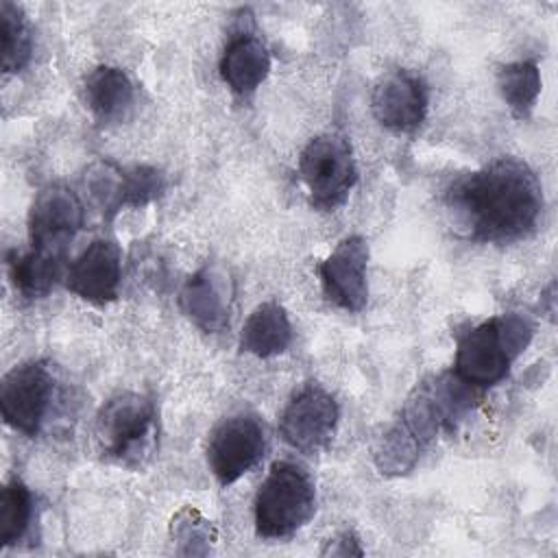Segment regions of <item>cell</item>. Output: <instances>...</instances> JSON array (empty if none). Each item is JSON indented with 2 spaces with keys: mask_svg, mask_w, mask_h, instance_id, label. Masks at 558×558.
Returning <instances> with one entry per match:
<instances>
[{
  "mask_svg": "<svg viewBox=\"0 0 558 558\" xmlns=\"http://www.w3.org/2000/svg\"><path fill=\"white\" fill-rule=\"evenodd\" d=\"M122 281V251L109 238L92 240L85 251L68 266L65 288L78 299L107 305L118 299Z\"/></svg>",
  "mask_w": 558,
  "mask_h": 558,
  "instance_id": "obj_13",
  "label": "cell"
},
{
  "mask_svg": "<svg viewBox=\"0 0 558 558\" xmlns=\"http://www.w3.org/2000/svg\"><path fill=\"white\" fill-rule=\"evenodd\" d=\"M85 209L74 190L61 183L41 187L28 209L31 246L68 253V244L83 229Z\"/></svg>",
  "mask_w": 558,
  "mask_h": 558,
  "instance_id": "obj_11",
  "label": "cell"
},
{
  "mask_svg": "<svg viewBox=\"0 0 558 558\" xmlns=\"http://www.w3.org/2000/svg\"><path fill=\"white\" fill-rule=\"evenodd\" d=\"M299 174L316 209L342 207L357 181V166L351 142L340 131L312 137L299 155Z\"/></svg>",
  "mask_w": 558,
  "mask_h": 558,
  "instance_id": "obj_5",
  "label": "cell"
},
{
  "mask_svg": "<svg viewBox=\"0 0 558 558\" xmlns=\"http://www.w3.org/2000/svg\"><path fill=\"white\" fill-rule=\"evenodd\" d=\"M181 314L205 333H218L229 327L231 288L229 277L211 264L201 266L185 279L177 296Z\"/></svg>",
  "mask_w": 558,
  "mask_h": 558,
  "instance_id": "obj_14",
  "label": "cell"
},
{
  "mask_svg": "<svg viewBox=\"0 0 558 558\" xmlns=\"http://www.w3.org/2000/svg\"><path fill=\"white\" fill-rule=\"evenodd\" d=\"M338 418L340 408L333 395L318 384H307L283 408L279 434L294 451L318 453L331 442Z\"/></svg>",
  "mask_w": 558,
  "mask_h": 558,
  "instance_id": "obj_9",
  "label": "cell"
},
{
  "mask_svg": "<svg viewBox=\"0 0 558 558\" xmlns=\"http://www.w3.org/2000/svg\"><path fill=\"white\" fill-rule=\"evenodd\" d=\"M94 445L109 464L146 469L159 447V414L153 397L124 390L107 399L94 418Z\"/></svg>",
  "mask_w": 558,
  "mask_h": 558,
  "instance_id": "obj_2",
  "label": "cell"
},
{
  "mask_svg": "<svg viewBox=\"0 0 558 558\" xmlns=\"http://www.w3.org/2000/svg\"><path fill=\"white\" fill-rule=\"evenodd\" d=\"M445 207L462 238L512 244L536 231L545 198L530 163L506 155L458 177L445 190Z\"/></svg>",
  "mask_w": 558,
  "mask_h": 558,
  "instance_id": "obj_1",
  "label": "cell"
},
{
  "mask_svg": "<svg viewBox=\"0 0 558 558\" xmlns=\"http://www.w3.org/2000/svg\"><path fill=\"white\" fill-rule=\"evenodd\" d=\"M316 514V484L290 460L272 462L255 495V532L268 541L294 536Z\"/></svg>",
  "mask_w": 558,
  "mask_h": 558,
  "instance_id": "obj_4",
  "label": "cell"
},
{
  "mask_svg": "<svg viewBox=\"0 0 558 558\" xmlns=\"http://www.w3.org/2000/svg\"><path fill=\"white\" fill-rule=\"evenodd\" d=\"M427 105V83L410 70H390L381 74L371 92L373 118L397 135L416 133L425 122Z\"/></svg>",
  "mask_w": 558,
  "mask_h": 558,
  "instance_id": "obj_10",
  "label": "cell"
},
{
  "mask_svg": "<svg viewBox=\"0 0 558 558\" xmlns=\"http://www.w3.org/2000/svg\"><path fill=\"white\" fill-rule=\"evenodd\" d=\"M323 556H362L364 549L360 547V538L351 532H338L333 538H329L320 551Z\"/></svg>",
  "mask_w": 558,
  "mask_h": 558,
  "instance_id": "obj_25",
  "label": "cell"
},
{
  "mask_svg": "<svg viewBox=\"0 0 558 558\" xmlns=\"http://www.w3.org/2000/svg\"><path fill=\"white\" fill-rule=\"evenodd\" d=\"M532 336L534 325L527 316L517 312L493 316L458 340L453 375L480 392L493 388L506 379Z\"/></svg>",
  "mask_w": 558,
  "mask_h": 558,
  "instance_id": "obj_3",
  "label": "cell"
},
{
  "mask_svg": "<svg viewBox=\"0 0 558 558\" xmlns=\"http://www.w3.org/2000/svg\"><path fill=\"white\" fill-rule=\"evenodd\" d=\"M9 279L24 299L46 296L61 279H65V253L31 246L26 253H7Z\"/></svg>",
  "mask_w": 558,
  "mask_h": 558,
  "instance_id": "obj_17",
  "label": "cell"
},
{
  "mask_svg": "<svg viewBox=\"0 0 558 558\" xmlns=\"http://www.w3.org/2000/svg\"><path fill=\"white\" fill-rule=\"evenodd\" d=\"M0 37H2V72H22L33 57V31L22 7L4 0L0 4Z\"/></svg>",
  "mask_w": 558,
  "mask_h": 558,
  "instance_id": "obj_20",
  "label": "cell"
},
{
  "mask_svg": "<svg viewBox=\"0 0 558 558\" xmlns=\"http://www.w3.org/2000/svg\"><path fill=\"white\" fill-rule=\"evenodd\" d=\"M57 399V377L44 360L13 366L0 381V410L4 423L35 438L41 434Z\"/></svg>",
  "mask_w": 558,
  "mask_h": 558,
  "instance_id": "obj_7",
  "label": "cell"
},
{
  "mask_svg": "<svg viewBox=\"0 0 558 558\" xmlns=\"http://www.w3.org/2000/svg\"><path fill=\"white\" fill-rule=\"evenodd\" d=\"M480 390L466 386L451 373L423 379L408 397L399 423L410 436L427 447L440 432H453L464 414L473 408Z\"/></svg>",
  "mask_w": 558,
  "mask_h": 558,
  "instance_id": "obj_6",
  "label": "cell"
},
{
  "mask_svg": "<svg viewBox=\"0 0 558 558\" xmlns=\"http://www.w3.org/2000/svg\"><path fill=\"white\" fill-rule=\"evenodd\" d=\"M222 81L238 96L253 94L270 72V52L253 33H238L225 46L218 63Z\"/></svg>",
  "mask_w": 558,
  "mask_h": 558,
  "instance_id": "obj_16",
  "label": "cell"
},
{
  "mask_svg": "<svg viewBox=\"0 0 558 558\" xmlns=\"http://www.w3.org/2000/svg\"><path fill=\"white\" fill-rule=\"evenodd\" d=\"M168 187L166 174L155 166H133L124 168L122 185V205L124 207H144L163 196Z\"/></svg>",
  "mask_w": 558,
  "mask_h": 558,
  "instance_id": "obj_24",
  "label": "cell"
},
{
  "mask_svg": "<svg viewBox=\"0 0 558 558\" xmlns=\"http://www.w3.org/2000/svg\"><path fill=\"white\" fill-rule=\"evenodd\" d=\"M170 541L181 556H205L216 543V527L196 508L183 506L170 521Z\"/></svg>",
  "mask_w": 558,
  "mask_h": 558,
  "instance_id": "obj_22",
  "label": "cell"
},
{
  "mask_svg": "<svg viewBox=\"0 0 558 558\" xmlns=\"http://www.w3.org/2000/svg\"><path fill=\"white\" fill-rule=\"evenodd\" d=\"M421 456V445L397 421L379 440L375 449V464L381 475H403L414 469Z\"/></svg>",
  "mask_w": 558,
  "mask_h": 558,
  "instance_id": "obj_23",
  "label": "cell"
},
{
  "mask_svg": "<svg viewBox=\"0 0 558 558\" xmlns=\"http://www.w3.org/2000/svg\"><path fill=\"white\" fill-rule=\"evenodd\" d=\"M541 70L538 63L532 59L512 61L506 65H499L497 70V89L510 109L512 118L527 120L536 107V100L541 96Z\"/></svg>",
  "mask_w": 558,
  "mask_h": 558,
  "instance_id": "obj_19",
  "label": "cell"
},
{
  "mask_svg": "<svg viewBox=\"0 0 558 558\" xmlns=\"http://www.w3.org/2000/svg\"><path fill=\"white\" fill-rule=\"evenodd\" d=\"M83 98L98 124H116L131 113L135 105V85L122 68L98 65L85 76Z\"/></svg>",
  "mask_w": 558,
  "mask_h": 558,
  "instance_id": "obj_15",
  "label": "cell"
},
{
  "mask_svg": "<svg viewBox=\"0 0 558 558\" xmlns=\"http://www.w3.org/2000/svg\"><path fill=\"white\" fill-rule=\"evenodd\" d=\"M368 242L362 235H349L336 244L318 266L325 299L344 310L362 312L368 301Z\"/></svg>",
  "mask_w": 558,
  "mask_h": 558,
  "instance_id": "obj_12",
  "label": "cell"
},
{
  "mask_svg": "<svg viewBox=\"0 0 558 558\" xmlns=\"http://www.w3.org/2000/svg\"><path fill=\"white\" fill-rule=\"evenodd\" d=\"M33 514L35 499L31 488L20 477L9 480L0 493V545H17L31 530Z\"/></svg>",
  "mask_w": 558,
  "mask_h": 558,
  "instance_id": "obj_21",
  "label": "cell"
},
{
  "mask_svg": "<svg viewBox=\"0 0 558 558\" xmlns=\"http://www.w3.org/2000/svg\"><path fill=\"white\" fill-rule=\"evenodd\" d=\"M268 449V432L264 421L253 412H238L222 418L207 442V464L218 484H235L246 475Z\"/></svg>",
  "mask_w": 558,
  "mask_h": 558,
  "instance_id": "obj_8",
  "label": "cell"
},
{
  "mask_svg": "<svg viewBox=\"0 0 558 558\" xmlns=\"http://www.w3.org/2000/svg\"><path fill=\"white\" fill-rule=\"evenodd\" d=\"M292 344V325L288 312L277 301L259 303L246 318L240 333V349L268 360L281 355Z\"/></svg>",
  "mask_w": 558,
  "mask_h": 558,
  "instance_id": "obj_18",
  "label": "cell"
}]
</instances>
